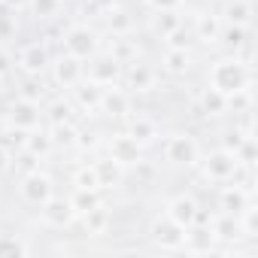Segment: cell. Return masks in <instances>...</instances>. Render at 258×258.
Segmentation results:
<instances>
[{"label":"cell","mask_w":258,"mask_h":258,"mask_svg":"<svg viewBox=\"0 0 258 258\" xmlns=\"http://www.w3.org/2000/svg\"><path fill=\"white\" fill-rule=\"evenodd\" d=\"M0 76L10 79V82L16 79V52L7 43H0Z\"/></svg>","instance_id":"33"},{"label":"cell","mask_w":258,"mask_h":258,"mask_svg":"<svg viewBox=\"0 0 258 258\" xmlns=\"http://www.w3.org/2000/svg\"><path fill=\"white\" fill-rule=\"evenodd\" d=\"M201 61H204V52H201V49L161 46V49H158V58H155V67H158L161 79H167V82H182V79H191V76L201 70Z\"/></svg>","instance_id":"9"},{"label":"cell","mask_w":258,"mask_h":258,"mask_svg":"<svg viewBox=\"0 0 258 258\" xmlns=\"http://www.w3.org/2000/svg\"><path fill=\"white\" fill-rule=\"evenodd\" d=\"M67 4L70 0H28V13H25V22L28 25H58L64 16H67Z\"/></svg>","instance_id":"27"},{"label":"cell","mask_w":258,"mask_h":258,"mask_svg":"<svg viewBox=\"0 0 258 258\" xmlns=\"http://www.w3.org/2000/svg\"><path fill=\"white\" fill-rule=\"evenodd\" d=\"M112 219H115V213H112V201L106 198V201L97 204L94 210L82 213V216L76 219L73 228H79L88 240H100V237H106V234L112 231Z\"/></svg>","instance_id":"22"},{"label":"cell","mask_w":258,"mask_h":258,"mask_svg":"<svg viewBox=\"0 0 258 258\" xmlns=\"http://www.w3.org/2000/svg\"><path fill=\"white\" fill-rule=\"evenodd\" d=\"M103 43H106V37H103L100 25L85 19V16H79V13L76 16H64L58 22V49L73 55V58H79V61H88L91 55H97L103 49Z\"/></svg>","instance_id":"2"},{"label":"cell","mask_w":258,"mask_h":258,"mask_svg":"<svg viewBox=\"0 0 258 258\" xmlns=\"http://www.w3.org/2000/svg\"><path fill=\"white\" fill-rule=\"evenodd\" d=\"M182 22H185V10H143L140 31H143L146 40L161 46Z\"/></svg>","instance_id":"17"},{"label":"cell","mask_w":258,"mask_h":258,"mask_svg":"<svg viewBox=\"0 0 258 258\" xmlns=\"http://www.w3.org/2000/svg\"><path fill=\"white\" fill-rule=\"evenodd\" d=\"M55 191H58V179L46 164H37L31 170H19V176H16V201L28 210L43 207Z\"/></svg>","instance_id":"6"},{"label":"cell","mask_w":258,"mask_h":258,"mask_svg":"<svg viewBox=\"0 0 258 258\" xmlns=\"http://www.w3.org/2000/svg\"><path fill=\"white\" fill-rule=\"evenodd\" d=\"M222 25L231 28H252L255 25V0H219L213 4Z\"/></svg>","instance_id":"26"},{"label":"cell","mask_w":258,"mask_h":258,"mask_svg":"<svg viewBox=\"0 0 258 258\" xmlns=\"http://www.w3.org/2000/svg\"><path fill=\"white\" fill-rule=\"evenodd\" d=\"M161 152V164L167 170H176V173H191L198 167V158L204 152V143L195 131L188 127H164V137L161 143L155 146Z\"/></svg>","instance_id":"3"},{"label":"cell","mask_w":258,"mask_h":258,"mask_svg":"<svg viewBox=\"0 0 258 258\" xmlns=\"http://www.w3.org/2000/svg\"><path fill=\"white\" fill-rule=\"evenodd\" d=\"M185 231H188V228L176 225L170 216L155 213V216L146 222V231H143V234H146L149 246L158 249V252H182V246H185Z\"/></svg>","instance_id":"12"},{"label":"cell","mask_w":258,"mask_h":258,"mask_svg":"<svg viewBox=\"0 0 258 258\" xmlns=\"http://www.w3.org/2000/svg\"><path fill=\"white\" fill-rule=\"evenodd\" d=\"M85 79V61L67 55V52H55L52 55V64H49V73H46V82L52 85V91H61L67 94L70 88H76L79 82Z\"/></svg>","instance_id":"15"},{"label":"cell","mask_w":258,"mask_h":258,"mask_svg":"<svg viewBox=\"0 0 258 258\" xmlns=\"http://www.w3.org/2000/svg\"><path fill=\"white\" fill-rule=\"evenodd\" d=\"M137 109V97L127 91L121 82L118 85H106L100 88V106H97V118H103L109 127L121 124L127 115Z\"/></svg>","instance_id":"14"},{"label":"cell","mask_w":258,"mask_h":258,"mask_svg":"<svg viewBox=\"0 0 258 258\" xmlns=\"http://www.w3.org/2000/svg\"><path fill=\"white\" fill-rule=\"evenodd\" d=\"M121 0H76V13L91 19V22H100L109 10H115Z\"/></svg>","instance_id":"32"},{"label":"cell","mask_w":258,"mask_h":258,"mask_svg":"<svg viewBox=\"0 0 258 258\" xmlns=\"http://www.w3.org/2000/svg\"><path fill=\"white\" fill-rule=\"evenodd\" d=\"M67 97H70V103H73V109H76V115H79L82 121H94V118H97L100 88H97L94 82L82 79L76 88H70V91H67Z\"/></svg>","instance_id":"25"},{"label":"cell","mask_w":258,"mask_h":258,"mask_svg":"<svg viewBox=\"0 0 258 258\" xmlns=\"http://www.w3.org/2000/svg\"><path fill=\"white\" fill-rule=\"evenodd\" d=\"M100 152H103V155H109V158H115V161H118V164H124L127 170L137 167V164L149 155L146 149H140V146L134 143V137H127L118 124H115V127H109V131L103 134V146H100Z\"/></svg>","instance_id":"16"},{"label":"cell","mask_w":258,"mask_h":258,"mask_svg":"<svg viewBox=\"0 0 258 258\" xmlns=\"http://www.w3.org/2000/svg\"><path fill=\"white\" fill-rule=\"evenodd\" d=\"M191 173H195L207 188H216V185L234 182V179H240L243 173H255V170H243L240 158H237L231 149L213 143V146H204V152H201V158H198V167H195Z\"/></svg>","instance_id":"4"},{"label":"cell","mask_w":258,"mask_h":258,"mask_svg":"<svg viewBox=\"0 0 258 258\" xmlns=\"http://www.w3.org/2000/svg\"><path fill=\"white\" fill-rule=\"evenodd\" d=\"M37 213V228L40 231H70L73 225H76V210H73V201H70V195H64V191H55L43 207H37L34 210Z\"/></svg>","instance_id":"11"},{"label":"cell","mask_w":258,"mask_h":258,"mask_svg":"<svg viewBox=\"0 0 258 258\" xmlns=\"http://www.w3.org/2000/svg\"><path fill=\"white\" fill-rule=\"evenodd\" d=\"M201 82L216 88L219 94H225L228 100L246 88L255 85V67L252 61H246L243 55L234 52H216V55H204L201 61Z\"/></svg>","instance_id":"1"},{"label":"cell","mask_w":258,"mask_h":258,"mask_svg":"<svg viewBox=\"0 0 258 258\" xmlns=\"http://www.w3.org/2000/svg\"><path fill=\"white\" fill-rule=\"evenodd\" d=\"M67 182H70V188H97V191H103L100 182H97V170H94L91 158H79V161L73 164V170L67 173ZM103 195H106V191H103Z\"/></svg>","instance_id":"29"},{"label":"cell","mask_w":258,"mask_h":258,"mask_svg":"<svg viewBox=\"0 0 258 258\" xmlns=\"http://www.w3.org/2000/svg\"><path fill=\"white\" fill-rule=\"evenodd\" d=\"M16 52V76H28V79H46L49 64H52V40L46 34H37L31 40H22L13 46Z\"/></svg>","instance_id":"5"},{"label":"cell","mask_w":258,"mask_h":258,"mask_svg":"<svg viewBox=\"0 0 258 258\" xmlns=\"http://www.w3.org/2000/svg\"><path fill=\"white\" fill-rule=\"evenodd\" d=\"M97 25H100V31H103L106 40H109V37H137V31H140V19H137V13L127 7L124 0H121L115 10H109Z\"/></svg>","instance_id":"21"},{"label":"cell","mask_w":258,"mask_h":258,"mask_svg":"<svg viewBox=\"0 0 258 258\" xmlns=\"http://www.w3.org/2000/svg\"><path fill=\"white\" fill-rule=\"evenodd\" d=\"M198 4H219V0H198Z\"/></svg>","instance_id":"38"},{"label":"cell","mask_w":258,"mask_h":258,"mask_svg":"<svg viewBox=\"0 0 258 258\" xmlns=\"http://www.w3.org/2000/svg\"><path fill=\"white\" fill-rule=\"evenodd\" d=\"M91 164H94V170H97V182H100V188H103L106 195L121 191V188L127 185V179H131V173H127L124 164H118L115 158H109V155H103V152L91 155Z\"/></svg>","instance_id":"23"},{"label":"cell","mask_w":258,"mask_h":258,"mask_svg":"<svg viewBox=\"0 0 258 258\" xmlns=\"http://www.w3.org/2000/svg\"><path fill=\"white\" fill-rule=\"evenodd\" d=\"M46 134L55 146V152L76 155L79 134H82V118H64V121H46Z\"/></svg>","instance_id":"24"},{"label":"cell","mask_w":258,"mask_h":258,"mask_svg":"<svg viewBox=\"0 0 258 258\" xmlns=\"http://www.w3.org/2000/svg\"><path fill=\"white\" fill-rule=\"evenodd\" d=\"M237 225H240L243 243L255 246V243H258V201H249V204L237 213Z\"/></svg>","instance_id":"30"},{"label":"cell","mask_w":258,"mask_h":258,"mask_svg":"<svg viewBox=\"0 0 258 258\" xmlns=\"http://www.w3.org/2000/svg\"><path fill=\"white\" fill-rule=\"evenodd\" d=\"M185 22L195 34V43L204 55L216 52L219 49V34H222V19L216 13L213 4H198V0H191V4L185 7Z\"/></svg>","instance_id":"7"},{"label":"cell","mask_w":258,"mask_h":258,"mask_svg":"<svg viewBox=\"0 0 258 258\" xmlns=\"http://www.w3.org/2000/svg\"><path fill=\"white\" fill-rule=\"evenodd\" d=\"M13 170H16V149L0 137V176H7Z\"/></svg>","instance_id":"34"},{"label":"cell","mask_w":258,"mask_h":258,"mask_svg":"<svg viewBox=\"0 0 258 258\" xmlns=\"http://www.w3.org/2000/svg\"><path fill=\"white\" fill-rule=\"evenodd\" d=\"M0 124L7 131H19V134H28V131H37V127L46 124V112H43V103L40 100H31L25 94H13L0 112Z\"/></svg>","instance_id":"8"},{"label":"cell","mask_w":258,"mask_h":258,"mask_svg":"<svg viewBox=\"0 0 258 258\" xmlns=\"http://www.w3.org/2000/svg\"><path fill=\"white\" fill-rule=\"evenodd\" d=\"M201 210H204V204H201V198H198L191 188H179V191L167 195L164 204H161V213L170 216V219H173L176 225H182V228H191V225L198 222Z\"/></svg>","instance_id":"18"},{"label":"cell","mask_w":258,"mask_h":258,"mask_svg":"<svg viewBox=\"0 0 258 258\" xmlns=\"http://www.w3.org/2000/svg\"><path fill=\"white\" fill-rule=\"evenodd\" d=\"M140 10H185L191 0H137Z\"/></svg>","instance_id":"35"},{"label":"cell","mask_w":258,"mask_h":258,"mask_svg":"<svg viewBox=\"0 0 258 258\" xmlns=\"http://www.w3.org/2000/svg\"><path fill=\"white\" fill-rule=\"evenodd\" d=\"M19 152L28 155V158H34V161H40V164H46V161H52V155H58L55 146H52V140H49V134H46V124L37 127V131H28L22 137Z\"/></svg>","instance_id":"28"},{"label":"cell","mask_w":258,"mask_h":258,"mask_svg":"<svg viewBox=\"0 0 258 258\" xmlns=\"http://www.w3.org/2000/svg\"><path fill=\"white\" fill-rule=\"evenodd\" d=\"M118 127H121L127 137H134V143L140 149H146V152H152L161 143V137H164V124L158 121V115H152L146 109H134Z\"/></svg>","instance_id":"13"},{"label":"cell","mask_w":258,"mask_h":258,"mask_svg":"<svg viewBox=\"0 0 258 258\" xmlns=\"http://www.w3.org/2000/svg\"><path fill=\"white\" fill-rule=\"evenodd\" d=\"M67 195H70V201H73L76 216H82V213L94 210L97 204H103V201L109 198V195H103V191H97V188H70Z\"/></svg>","instance_id":"31"},{"label":"cell","mask_w":258,"mask_h":258,"mask_svg":"<svg viewBox=\"0 0 258 258\" xmlns=\"http://www.w3.org/2000/svg\"><path fill=\"white\" fill-rule=\"evenodd\" d=\"M195 112L204 121H228L231 118V100L225 94H219L216 88L201 82L198 91H195Z\"/></svg>","instance_id":"20"},{"label":"cell","mask_w":258,"mask_h":258,"mask_svg":"<svg viewBox=\"0 0 258 258\" xmlns=\"http://www.w3.org/2000/svg\"><path fill=\"white\" fill-rule=\"evenodd\" d=\"M121 70H124V64H121L112 52H106V49H100L97 55H91V58L85 61V79L94 82L97 88L118 85V82H121Z\"/></svg>","instance_id":"19"},{"label":"cell","mask_w":258,"mask_h":258,"mask_svg":"<svg viewBox=\"0 0 258 258\" xmlns=\"http://www.w3.org/2000/svg\"><path fill=\"white\" fill-rule=\"evenodd\" d=\"M121 85L131 91L137 100H143V97L158 94V91L164 88V79H161L155 61L146 58V55H140V58H134V61L124 64V70H121Z\"/></svg>","instance_id":"10"},{"label":"cell","mask_w":258,"mask_h":258,"mask_svg":"<svg viewBox=\"0 0 258 258\" xmlns=\"http://www.w3.org/2000/svg\"><path fill=\"white\" fill-rule=\"evenodd\" d=\"M0 10L25 19V13H28V0H0Z\"/></svg>","instance_id":"36"},{"label":"cell","mask_w":258,"mask_h":258,"mask_svg":"<svg viewBox=\"0 0 258 258\" xmlns=\"http://www.w3.org/2000/svg\"><path fill=\"white\" fill-rule=\"evenodd\" d=\"M7 88H10V79H4V76H0V97L7 94Z\"/></svg>","instance_id":"37"}]
</instances>
